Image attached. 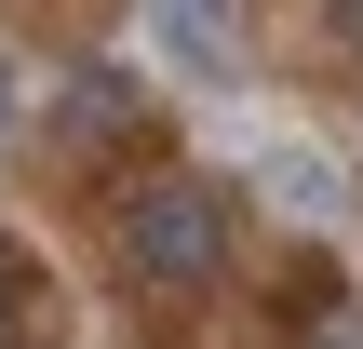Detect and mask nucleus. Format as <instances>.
<instances>
[{
  "label": "nucleus",
  "instance_id": "obj_5",
  "mask_svg": "<svg viewBox=\"0 0 363 349\" xmlns=\"http://www.w3.org/2000/svg\"><path fill=\"white\" fill-rule=\"evenodd\" d=\"M296 349H363V323H350V309H310V323H296Z\"/></svg>",
  "mask_w": 363,
  "mask_h": 349
},
{
  "label": "nucleus",
  "instance_id": "obj_3",
  "mask_svg": "<svg viewBox=\"0 0 363 349\" xmlns=\"http://www.w3.org/2000/svg\"><path fill=\"white\" fill-rule=\"evenodd\" d=\"M108 121H135V81H121V67H81V81H67V135L94 148Z\"/></svg>",
  "mask_w": 363,
  "mask_h": 349
},
{
  "label": "nucleus",
  "instance_id": "obj_4",
  "mask_svg": "<svg viewBox=\"0 0 363 349\" xmlns=\"http://www.w3.org/2000/svg\"><path fill=\"white\" fill-rule=\"evenodd\" d=\"M269 188H283L296 215H337V202H350V175H337V161H310V148H283V175H269Z\"/></svg>",
  "mask_w": 363,
  "mask_h": 349
},
{
  "label": "nucleus",
  "instance_id": "obj_8",
  "mask_svg": "<svg viewBox=\"0 0 363 349\" xmlns=\"http://www.w3.org/2000/svg\"><path fill=\"white\" fill-rule=\"evenodd\" d=\"M350 13H363V0H350Z\"/></svg>",
  "mask_w": 363,
  "mask_h": 349
},
{
  "label": "nucleus",
  "instance_id": "obj_6",
  "mask_svg": "<svg viewBox=\"0 0 363 349\" xmlns=\"http://www.w3.org/2000/svg\"><path fill=\"white\" fill-rule=\"evenodd\" d=\"M13 269H27V256H13V242H0V336H13Z\"/></svg>",
  "mask_w": 363,
  "mask_h": 349
},
{
  "label": "nucleus",
  "instance_id": "obj_7",
  "mask_svg": "<svg viewBox=\"0 0 363 349\" xmlns=\"http://www.w3.org/2000/svg\"><path fill=\"white\" fill-rule=\"evenodd\" d=\"M0 121H13V67H0Z\"/></svg>",
  "mask_w": 363,
  "mask_h": 349
},
{
  "label": "nucleus",
  "instance_id": "obj_1",
  "mask_svg": "<svg viewBox=\"0 0 363 349\" xmlns=\"http://www.w3.org/2000/svg\"><path fill=\"white\" fill-rule=\"evenodd\" d=\"M121 269H148L162 296L216 282V269H229V202H216V188H135V202H121Z\"/></svg>",
  "mask_w": 363,
  "mask_h": 349
},
{
  "label": "nucleus",
  "instance_id": "obj_2",
  "mask_svg": "<svg viewBox=\"0 0 363 349\" xmlns=\"http://www.w3.org/2000/svg\"><path fill=\"white\" fill-rule=\"evenodd\" d=\"M148 13H162V40H175L202 81H229V67H242V13H229V0H148Z\"/></svg>",
  "mask_w": 363,
  "mask_h": 349
}]
</instances>
